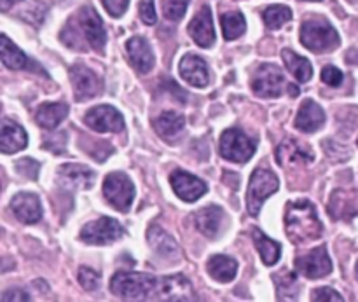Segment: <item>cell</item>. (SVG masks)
Masks as SVG:
<instances>
[{
    "label": "cell",
    "instance_id": "6da1fadb",
    "mask_svg": "<svg viewBox=\"0 0 358 302\" xmlns=\"http://www.w3.org/2000/svg\"><path fill=\"white\" fill-rule=\"evenodd\" d=\"M287 236L292 243L304 245L315 241L324 234V226L317 215V210L306 199L290 201L285 210Z\"/></svg>",
    "mask_w": 358,
    "mask_h": 302
},
{
    "label": "cell",
    "instance_id": "7a4b0ae2",
    "mask_svg": "<svg viewBox=\"0 0 358 302\" xmlns=\"http://www.w3.org/2000/svg\"><path fill=\"white\" fill-rule=\"evenodd\" d=\"M157 280L147 273L117 271L110 280L114 296L128 301H145L156 294Z\"/></svg>",
    "mask_w": 358,
    "mask_h": 302
},
{
    "label": "cell",
    "instance_id": "3957f363",
    "mask_svg": "<svg viewBox=\"0 0 358 302\" xmlns=\"http://www.w3.org/2000/svg\"><path fill=\"white\" fill-rule=\"evenodd\" d=\"M301 42L317 55L331 52L341 44L339 34L327 20H308L301 27Z\"/></svg>",
    "mask_w": 358,
    "mask_h": 302
},
{
    "label": "cell",
    "instance_id": "277c9868",
    "mask_svg": "<svg viewBox=\"0 0 358 302\" xmlns=\"http://www.w3.org/2000/svg\"><path fill=\"white\" fill-rule=\"evenodd\" d=\"M278 189H280L278 177H276L271 170L257 168V170L252 173L250 184H248V192H247L248 213H250L252 217H257L266 199H268L269 196L275 194Z\"/></svg>",
    "mask_w": 358,
    "mask_h": 302
},
{
    "label": "cell",
    "instance_id": "5b68a950",
    "mask_svg": "<svg viewBox=\"0 0 358 302\" xmlns=\"http://www.w3.org/2000/svg\"><path fill=\"white\" fill-rule=\"evenodd\" d=\"M103 196L108 205L119 212H129L135 199V185L124 173H110L103 180Z\"/></svg>",
    "mask_w": 358,
    "mask_h": 302
},
{
    "label": "cell",
    "instance_id": "8992f818",
    "mask_svg": "<svg viewBox=\"0 0 358 302\" xmlns=\"http://www.w3.org/2000/svg\"><path fill=\"white\" fill-rule=\"evenodd\" d=\"M255 142L241 129H227L220 136V156L231 163H247L255 154Z\"/></svg>",
    "mask_w": 358,
    "mask_h": 302
},
{
    "label": "cell",
    "instance_id": "52a82bcc",
    "mask_svg": "<svg viewBox=\"0 0 358 302\" xmlns=\"http://www.w3.org/2000/svg\"><path fill=\"white\" fill-rule=\"evenodd\" d=\"M124 236L121 224L110 217H100L98 220L86 224L80 231V240L87 245H110Z\"/></svg>",
    "mask_w": 358,
    "mask_h": 302
},
{
    "label": "cell",
    "instance_id": "ba28073f",
    "mask_svg": "<svg viewBox=\"0 0 358 302\" xmlns=\"http://www.w3.org/2000/svg\"><path fill=\"white\" fill-rule=\"evenodd\" d=\"M285 86V77L280 66L273 63H264L255 70L252 77V89L261 98H276L282 94Z\"/></svg>",
    "mask_w": 358,
    "mask_h": 302
},
{
    "label": "cell",
    "instance_id": "9c48e42d",
    "mask_svg": "<svg viewBox=\"0 0 358 302\" xmlns=\"http://www.w3.org/2000/svg\"><path fill=\"white\" fill-rule=\"evenodd\" d=\"M84 122L98 133H121L126 126L121 112L110 105H98L87 110Z\"/></svg>",
    "mask_w": 358,
    "mask_h": 302
},
{
    "label": "cell",
    "instance_id": "30bf717a",
    "mask_svg": "<svg viewBox=\"0 0 358 302\" xmlns=\"http://www.w3.org/2000/svg\"><path fill=\"white\" fill-rule=\"evenodd\" d=\"M296 269L310 280H320L331 275L332 261L327 254V248L322 247L313 248L306 255H301L296 259Z\"/></svg>",
    "mask_w": 358,
    "mask_h": 302
},
{
    "label": "cell",
    "instance_id": "8fae6325",
    "mask_svg": "<svg viewBox=\"0 0 358 302\" xmlns=\"http://www.w3.org/2000/svg\"><path fill=\"white\" fill-rule=\"evenodd\" d=\"M70 80H72L73 93H76L77 101L94 98L96 94L101 93V87H103L98 73L93 72L90 66L79 65V63L70 69Z\"/></svg>",
    "mask_w": 358,
    "mask_h": 302
},
{
    "label": "cell",
    "instance_id": "7c38bea8",
    "mask_svg": "<svg viewBox=\"0 0 358 302\" xmlns=\"http://www.w3.org/2000/svg\"><path fill=\"white\" fill-rule=\"evenodd\" d=\"M77 20H79L80 30L91 48L98 52H103L105 44H107V34H105L103 21L98 16L96 10L91 6H84L77 14Z\"/></svg>",
    "mask_w": 358,
    "mask_h": 302
},
{
    "label": "cell",
    "instance_id": "4fadbf2b",
    "mask_svg": "<svg viewBox=\"0 0 358 302\" xmlns=\"http://www.w3.org/2000/svg\"><path fill=\"white\" fill-rule=\"evenodd\" d=\"M94 180H96L94 171L87 166H83V164H63L56 173V182H58L59 187L66 189V191L91 189Z\"/></svg>",
    "mask_w": 358,
    "mask_h": 302
},
{
    "label": "cell",
    "instance_id": "5bb4252c",
    "mask_svg": "<svg viewBox=\"0 0 358 302\" xmlns=\"http://www.w3.org/2000/svg\"><path fill=\"white\" fill-rule=\"evenodd\" d=\"M170 184L171 189L175 191V194L185 203H194L196 199L205 196L206 191H208V187H206V184L201 178L180 170L173 171V173L170 175Z\"/></svg>",
    "mask_w": 358,
    "mask_h": 302
},
{
    "label": "cell",
    "instance_id": "9a60e30c",
    "mask_svg": "<svg viewBox=\"0 0 358 302\" xmlns=\"http://www.w3.org/2000/svg\"><path fill=\"white\" fill-rule=\"evenodd\" d=\"M154 296L159 301H196V294L192 290L191 282L182 275L159 280Z\"/></svg>",
    "mask_w": 358,
    "mask_h": 302
},
{
    "label": "cell",
    "instance_id": "2e32d148",
    "mask_svg": "<svg viewBox=\"0 0 358 302\" xmlns=\"http://www.w3.org/2000/svg\"><path fill=\"white\" fill-rule=\"evenodd\" d=\"M313 150L308 149L304 143L296 142V140H285V142L276 147V163L283 168L313 163Z\"/></svg>",
    "mask_w": 358,
    "mask_h": 302
},
{
    "label": "cell",
    "instance_id": "e0dca14e",
    "mask_svg": "<svg viewBox=\"0 0 358 302\" xmlns=\"http://www.w3.org/2000/svg\"><path fill=\"white\" fill-rule=\"evenodd\" d=\"M189 35L199 48H212L215 44V30H213L212 10L208 6H203L194 20L189 23Z\"/></svg>",
    "mask_w": 358,
    "mask_h": 302
},
{
    "label": "cell",
    "instance_id": "ac0fdd59",
    "mask_svg": "<svg viewBox=\"0 0 358 302\" xmlns=\"http://www.w3.org/2000/svg\"><path fill=\"white\" fill-rule=\"evenodd\" d=\"M126 52L133 69L138 73H149L154 66V52L143 37H131L126 42Z\"/></svg>",
    "mask_w": 358,
    "mask_h": 302
},
{
    "label": "cell",
    "instance_id": "d6986e66",
    "mask_svg": "<svg viewBox=\"0 0 358 302\" xmlns=\"http://www.w3.org/2000/svg\"><path fill=\"white\" fill-rule=\"evenodd\" d=\"M178 70H180L182 79H184L185 82L191 84V86L194 87L208 86L210 82L208 66H206L205 59L199 58V56L185 55L184 58L180 59Z\"/></svg>",
    "mask_w": 358,
    "mask_h": 302
},
{
    "label": "cell",
    "instance_id": "ffe728a7",
    "mask_svg": "<svg viewBox=\"0 0 358 302\" xmlns=\"http://www.w3.org/2000/svg\"><path fill=\"white\" fill-rule=\"evenodd\" d=\"M10 208L14 215L24 224H37L42 219L41 201L31 192H20L10 199Z\"/></svg>",
    "mask_w": 358,
    "mask_h": 302
},
{
    "label": "cell",
    "instance_id": "44dd1931",
    "mask_svg": "<svg viewBox=\"0 0 358 302\" xmlns=\"http://www.w3.org/2000/svg\"><path fill=\"white\" fill-rule=\"evenodd\" d=\"M222 220H224V210L217 205L205 206L199 210L194 215V226L203 236L215 240L222 231Z\"/></svg>",
    "mask_w": 358,
    "mask_h": 302
},
{
    "label": "cell",
    "instance_id": "7402d4cb",
    "mask_svg": "<svg viewBox=\"0 0 358 302\" xmlns=\"http://www.w3.org/2000/svg\"><path fill=\"white\" fill-rule=\"evenodd\" d=\"M325 112L317 101L306 100L299 107L296 115V128L304 133H315L324 126Z\"/></svg>",
    "mask_w": 358,
    "mask_h": 302
},
{
    "label": "cell",
    "instance_id": "603a6c76",
    "mask_svg": "<svg viewBox=\"0 0 358 302\" xmlns=\"http://www.w3.org/2000/svg\"><path fill=\"white\" fill-rule=\"evenodd\" d=\"M28 145V136L24 129L16 122L3 119L0 129V150L3 154H14L23 150Z\"/></svg>",
    "mask_w": 358,
    "mask_h": 302
},
{
    "label": "cell",
    "instance_id": "cb8c5ba5",
    "mask_svg": "<svg viewBox=\"0 0 358 302\" xmlns=\"http://www.w3.org/2000/svg\"><path fill=\"white\" fill-rule=\"evenodd\" d=\"M147 240H149L150 248L156 252L159 257L163 259H173L177 261L178 255H180V248H178L177 241L170 236L168 233H164L159 226H150L147 231Z\"/></svg>",
    "mask_w": 358,
    "mask_h": 302
},
{
    "label": "cell",
    "instance_id": "d4e9b609",
    "mask_svg": "<svg viewBox=\"0 0 358 302\" xmlns=\"http://www.w3.org/2000/svg\"><path fill=\"white\" fill-rule=\"evenodd\" d=\"M329 213L332 219L350 220L358 215V194L348 191H336L329 203Z\"/></svg>",
    "mask_w": 358,
    "mask_h": 302
},
{
    "label": "cell",
    "instance_id": "484cf974",
    "mask_svg": "<svg viewBox=\"0 0 358 302\" xmlns=\"http://www.w3.org/2000/svg\"><path fill=\"white\" fill-rule=\"evenodd\" d=\"M152 126L161 138L173 140L177 138V136L182 133V129H184L185 117L182 114H178V112L168 110L157 115V117L152 121Z\"/></svg>",
    "mask_w": 358,
    "mask_h": 302
},
{
    "label": "cell",
    "instance_id": "4316f807",
    "mask_svg": "<svg viewBox=\"0 0 358 302\" xmlns=\"http://www.w3.org/2000/svg\"><path fill=\"white\" fill-rule=\"evenodd\" d=\"M66 103H42L35 112V121L44 129H56L69 115Z\"/></svg>",
    "mask_w": 358,
    "mask_h": 302
},
{
    "label": "cell",
    "instance_id": "83f0119b",
    "mask_svg": "<svg viewBox=\"0 0 358 302\" xmlns=\"http://www.w3.org/2000/svg\"><path fill=\"white\" fill-rule=\"evenodd\" d=\"M208 275L219 283H229L238 275V262L226 255H213L208 261Z\"/></svg>",
    "mask_w": 358,
    "mask_h": 302
},
{
    "label": "cell",
    "instance_id": "f1b7e54d",
    "mask_svg": "<svg viewBox=\"0 0 358 302\" xmlns=\"http://www.w3.org/2000/svg\"><path fill=\"white\" fill-rule=\"evenodd\" d=\"M0 56H2L3 65L10 70L27 69L28 62H30L27 55L14 42H10L6 34L0 35Z\"/></svg>",
    "mask_w": 358,
    "mask_h": 302
},
{
    "label": "cell",
    "instance_id": "f546056e",
    "mask_svg": "<svg viewBox=\"0 0 358 302\" xmlns=\"http://www.w3.org/2000/svg\"><path fill=\"white\" fill-rule=\"evenodd\" d=\"M252 238H254L255 248H257L259 254H261L262 262H264L266 266H275L276 262L280 261V255H282V247H280V243H276L275 240L266 236V234L262 233L261 229H257V227L252 231Z\"/></svg>",
    "mask_w": 358,
    "mask_h": 302
},
{
    "label": "cell",
    "instance_id": "4dcf8cb0",
    "mask_svg": "<svg viewBox=\"0 0 358 302\" xmlns=\"http://www.w3.org/2000/svg\"><path fill=\"white\" fill-rule=\"evenodd\" d=\"M282 56L289 72L294 73V77L299 82H308L311 79V76H313V66H311V63L306 58L299 56L297 52L290 51V49H283Z\"/></svg>",
    "mask_w": 358,
    "mask_h": 302
},
{
    "label": "cell",
    "instance_id": "1f68e13d",
    "mask_svg": "<svg viewBox=\"0 0 358 302\" xmlns=\"http://www.w3.org/2000/svg\"><path fill=\"white\" fill-rule=\"evenodd\" d=\"M220 23H222V31L226 41H234V38L241 37L245 34V30H247V21H245L241 13L222 14Z\"/></svg>",
    "mask_w": 358,
    "mask_h": 302
},
{
    "label": "cell",
    "instance_id": "d6a6232c",
    "mask_svg": "<svg viewBox=\"0 0 358 302\" xmlns=\"http://www.w3.org/2000/svg\"><path fill=\"white\" fill-rule=\"evenodd\" d=\"M276 283V294H278L280 301H294L299 296V287H297L296 275L292 273H282V275L273 276Z\"/></svg>",
    "mask_w": 358,
    "mask_h": 302
},
{
    "label": "cell",
    "instance_id": "836d02e7",
    "mask_svg": "<svg viewBox=\"0 0 358 302\" xmlns=\"http://www.w3.org/2000/svg\"><path fill=\"white\" fill-rule=\"evenodd\" d=\"M262 17H264L266 27L276 30V28H282L283 24L292 20V10L287 6H269L262 13Z\"/></svg>",
    "mask_w": 358,
    "mask_h": 302
},
{
    "label": "cell",
    "instance_id": "e575fe53",
    "mask_svg": "<svg viewBox=\"0 0 358 302\" xmlns=\"http://www.w3.org/2000/svg\"><path fill=\"white\" fill-rule=\"evenodd\" d=\"M189 7V0H164L163 13L170 21H180Z\"/></svg>",
    "mask_w": 358,
    "mask_h": 302
},
{
    "label": "cell",
    "instance_id": "d590c367",
    "mask_svg": "<svg viewBox=\"0 0 358 302\" xmlns=\"http://www.w3.org/2000/svg\"><path fill=\"white\" fill-rule=\"evenodd\" d=\"M38 170H41V163L31 157H23L16 163V171L23 178H28V180H37Z\"/></svg>",
    "mask_w": 358,
    "mask_h": 302
},
{
    "label": "cell",
    "instance_id": "8d00e7d4",
    "mask_svg": "<svg viewBox=\"0 0 358 302\" xmlns=\"http://www.w3.org/2000/svg\"><path fill=\"white\" fill-rule=\"evenodd\" d=\"M79 283L83 285L84 290H87V292H93V290H96L98 287H100V273L94 271V269L91 268H80L79 269Z\"/></svg>",
    "mask_w": 358,
    "mask_h": 302
},
{
    "label": "cell",
    "instance_id": "74e56055",
    "mask_svg": "<svg viewBox=\"0 0 358 302\" xmlns=\"http://www.w3.org/2000/svg\"><path fill=\"white\" fill-rule=\"evenodd\" d=\"M311 301L317 302H343V296L339 292H336L331 287H324V289H317L311 294Z\"/></svg>",
    "mask_w": 358,
    "mask_h": 302
},
{
    "label": "cell",
    "instance_id": "f35d334b",
    "mask_svg": "<svg viewBox=\"0 0 358 302\" xmlns=\"http://www.w3.org/2000/svg\"><path fill=\"white\" fill-rule=\"evenodd\" d=\"M322 80H324L327 86L338 87V86H341V82H343V72L339 69H336V66L329 65L322 70Z\"/></svg>",
    "mask_w": 358,
    "mask_h": 302
},
{
    "label": "cell",
    "instance_id": "ab89813d",
    "mask_svg": "<svg viewBox=\"0 0 358 302\" xmlns=\"http://www.w3.org/2000/svg\"><path fill=\"white\" fill-rule=\"evenodd\" d=\"M140 17L145 24H156V7H154V0H142L138 7Z\"/></svg>",
    "mask_w": 358,
    "mask_h": 302
},
{
    "label": "cell",
    "instance_id": "60d3db41",
    "mask_svg": "<svg viewBox=\"0 0 358 302\" xmlns=\"http://www.w3.org/2000/svg\"><path fill=\"white\" fill-rule=\"evenodd\" d=\"M101 2H103L105 9H107V13L110 14V16L119 17L126 13V9H128L129 0H101Z\"/></svg>",
    "mask_w": 358,
    "mask_h": 302
},
{
    "label": "cell",
    "instance_id": "b9f144b4",
    "mask_svg": "<svg viewBox=\"0 0 358 302\" xmlns=\"http://www.w3.org/2000/svg\"><path fill=\"white\" fill-rule=\"evenodd\" d=\"M2 301L3 302H9V301H30V296H28L24 290L21 289H10V290H6V292L2 294Z\"/></svg>",
    "mask_w": 358,
    "mask_h": 302
},
{
    "label": "cell",
    "instance_id": "7bdbcfd3",
    "mask_svg": "<svg viewBox=\"0 0 358 302\" xmlns=\"http://www.w3.org/2000/svg\"><path fill=\"white\" fill-rule=\"evenodd\" d=\"M17 2H21V0H0V7H2V10H7L10 6H14Z\"/></svg>",
    "mask_w": 358,
    "mask_h": 302
},
{
    "label": "cell",
    "instance_id": "ee69618b",
    "mask_svg": "<svg viewBox=\"0 0 358 302\" xmlns=\"http://www.w3.org/2000/svg\"><path fill=\"white\" fill-rule=\"evenodd\" d=\"M289 89H290V94H292V96H299V87L289 86Z\"/></svg>",
    "mask_w": 358,
    "mask_h": 302
},
{
    "label": "cell",
    "instance_id": "f6af8a7d",
    "mask_svg": "<svg viewBox=\"0 0 358 302\" xmlns=\"http://www.w3.org/2000/svg\"><path fill=\"white\" fill-rule=\"evenodd\" d=\"M355 276H357V280H358V262H357V266H355Z\"/></svg>",
    "mask_w": 358,
    "mask_h": 302
},
{
    "label": "cell",
    "instance_id": "bcb514c9",
    "mask_svg": "<svg viewBox=\"0 0 358 302\" xmlns=\"http://www.w3.org/2000/svg\"><path fill=\"white\" fill-rule=\"evenodd\" d=\"M308 2H318V0H308Z\"/></svg>",
    "mask_w": 358,
    "mask_h": 302
}]
</instances>
